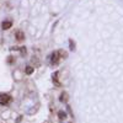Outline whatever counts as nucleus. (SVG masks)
<instances>
[{
	"mask_svg": "<svg viewBox=\"0 0 123 123\" xmlns=\"http://www.w3.org/2000/svg\"><path fill=\"white\" fill-rule=\"evenodd\" d=\"M48 59H49V62H50V64H53V65L58 64V63H59V59H60L59 52H53L52 54L48 57Z\"/></svg>",
	"mask_w": 123,
	"mask_h": 123,
	"instance_id": "f257e3e1",
	"label": "nucleus"
},
{
	"mask_svg": "<svg viewBox=\"0 0 123 123\" xmlns=\"http://www.w3.org/2000/svg\"><path fill=\"white\" fill-rule=\"evenodd\" d=\"M10 101H11V97H10V95H7V94H1V95H0V105L6 106Z\"/></svg>",
	"mask_w": 123,
	"mask_h": 123,
	"instance_id": "f03ea898",
	"label": "nucleus"
},
{
	"mask_svg": "<svg viewBox=\"0 0 123 123\" xmlns=\"http://www.w3.org/2000/svg\"><path fill=\"white\" fill-rule=\"evenodd\" d=\"M11 26H12V22L10 21V20H7V21H4V22H3V25H1L3 30H9Z\"/></svg>",
	"mask_w": 123,
	"mask_h": 123,
	"instance_id": "7ed1b4c3",
	"label": "nucleus"
},
{
	"mask_svg": "<svg viewBox=\"0 0 123 123\" xmlns=\"http://www.w3.org/2000/svg\"><path fill=\"white\" fill-rule=\"evenodd\" d=\"M24 38H25L24 33H22V32H20V31H17V32H16V39H18V41H22Z\"/></svg>",
	"mask_w": 123,
	"mask_h": 123,
	"instance_id": "20e7f679",
	"label": "nucleus"
},
{
	"mask_svg": "<svg viewBox=\"0 0 123 123\" xmlns=\"http://www.w3.org/2000/svg\"><path fill=\"white\" fill-rule=\"evenodd\" d=\"M32 73H33V68L30 67V65H27V67H26V74L30 75V74H32Z\"/></svg>",
	"mask_w": 123,
	"mask_h": 123,
	"instance_id": "39448f33",
	"label": "nucleus"
},
{
	"mask_svg": "<svg viewBox=\"0 0 123 123\" xmlns=\"http://www.w3.org/2000/svg\"><path fill=\"white\" fill-rule=\"evenodd\" d=\"M58 116L60 117V119H62V121H63V119H64V118L67 117V115L64 113V112H62V111H60V112H59V113H58Z\"/></svg>",
	"mask_w": 123,
	"mask_h": 123,
	"instance_id": "423d86ee",
	"label": "nucleus"
},
{
	"mask_svg": "<svg viewBox=\"0 0 123 123\" xmlns=\"http://www.w3.org/2000/svg\"><path fill=\"white\" fill-rule=\"evenodd\" d=\"M53 83H54L55 85H58V81H57V73L53 74Z\"/></svg>",
	"mask_w": 123,
	"mask_h": 123,
	"instance_id": "0eeeda50",
	"label": "nucleus"
}]
</instances>
